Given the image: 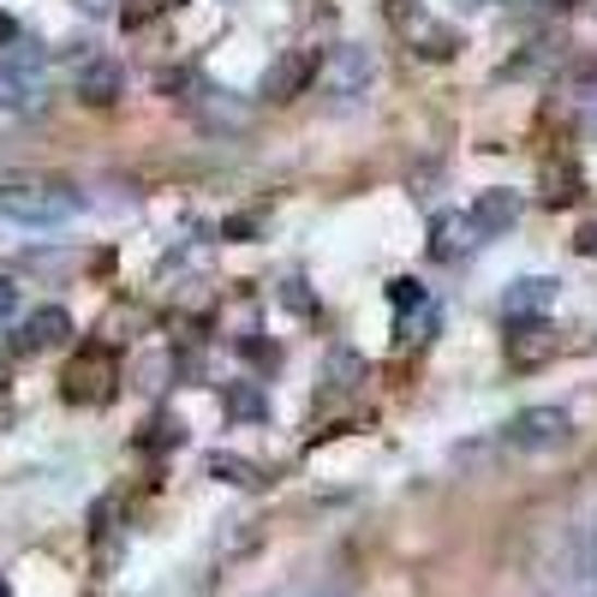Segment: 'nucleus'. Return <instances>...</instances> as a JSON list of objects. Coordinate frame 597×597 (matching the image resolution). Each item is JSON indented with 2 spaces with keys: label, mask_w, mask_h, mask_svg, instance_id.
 <instances>
[{
  "label": "nucleus",
  "mask_w": 597,
  "mask_h": 597,
  "mask_svg": "<svg viewBox=\"0 0 597 597\" xmlns=\"http://www.w3.org/2000/svg\"><path fill=\"white\" fill-rule=\"evenodd\" d=\"M550 299H556V282H550V275H532V282H514V287L502 294V311L520 323V317H538V311H550Z\"/></svg>",
  "instance_id": "nucleus-10"
},
{
  "label": "nucleus",
  "mask_w": 597,
  "mask_h": 597,
  "mask_svg": "<svg viewBox=\"0 0 597 597\" xmlns=\"http://www.w3.org/2000/svg\"><path fill=\"white\" fill-rule=\"evenodd\" d=\"M282 305H294L299 317H311V294H305L299 282H287V287H282Z\"/></svg>",
  "instance_id": "nucleus-18"
},
{
  "label": "nucleus",
  "mask_w": 597,
  "mask_h": 597,
  "mask_svg": "<svg viewBox=\"0 0 597 597\" xmlns=\"http://www.w3.org/2000/svg\"><path fill=\"white\" fill-rule=\"evenodd\" d=\"M317 72H323L329 102H341V108H359V102L371 96V84H377V55H371L365 43H341Z\"/></svg>",
  "instance_id": "nucleus-3"
},
{
  "label": "nucleus",
  "mask_w": 597,
  "mask_h": 597,
  "mask_svg": "<svg viewBox=\"0 0 597 597\" xmlns=\"http://www.w3.org/2000/svg\"><path fill=\"white\" fill-rule=\"evenodd\" d=\"M210 473H222L227 485H258V466H246V461H227V454H215V461H210Z\"/></svg>",
  "instance_id": "nucleus-15"
},
{
  "label": "nucleus",
  "mask_w": 597,
  "mask_h": 597,
  "mask_svg": "<svg viewBox=\"0 0 597 597\" xmlns=\"http://www.w3.org/2000/svg\"><path fill=\"white\" fill-rule=\"evenodd\" d=\"M0 597H12V586H7V580H0Z\"/></svg>",
  "instance_id": "nucleus-22"
},
{
  "label": "nucleus",
  "mask_w": 597,
  "mask_h": 597,
  "mask_svg": "<svg viewBox=\"0 0 597 597\" xmlns=\"http://www.w3.org/2000/svg\"><path fill=\"white\" fill-rule=\"evenodd\" d=\"M0 43H19V31H12V19H0Z\"/></svg>",
  "instance_id": "nucleus-20"
},
{
  "label": "nucleus",
  "mask_w": 597,
  "mask_h": 597,
  "mask_svg": "<svg viewBox=\"0 0 597 597\" xmlns=\"http://www.w3.org/2000/svg\"><path fill=\"white\" fill-rule=\"evenodd\" d=\"M84 210V198L72 186H7L0 192V215L19 227H60Z\"/></svg>",
  "instance_id": "nucleus-1"
},
{
  "label": "nucleus",
  "mask_w": 597,
  "mask_h": 597,
  "mask_svg": "<svg viewBox=\"0 0 597 597\" xmlns=\"http://www.w3.org/2000/svg\"><path fill=\"white\" fill-rule=\"evenodd\" d=\"M556 574L574 597H597V508L580 514L562 538V556H556Z\"/></svg>",
  "instance_id": "nucleus-4"
},
{
  "label": "nucleus",
  "mask_w": 597,
  "mask_h": 597,
  "mask_svg": "<svg viewBox=\"0 0 597 597\" xmlns=\"http://www.w3.org/2000/svg\"><path fill=\"white\" fill-rule=\"evenodd\" d=\"M466 222H473V234H478V239L508 234V227L520 222V192H478V203L466 210Z\"/></svg>",
  "instance_id": "nucleus-8"
},
{
  "label": "nucleus",
  "mask_w": 597,
  "mask_h": 597,
  "mask_svg": "<svg viewBox=\"0 0 597 597\" xmlns=\"http://www.w3.org/2000/svg\"><path fill=\"white\" fill-rule=\"evenodd\" d=\"M108 377H114V365L96 359V353H84V359L67 371V395L72 401H102V395H108Z\"/></svg>",
  "instance_id": "nucleus-12"
},
{
  "label": "nucleus",
  "mask_w": 597,
  "mask_h": 597,
  "mask_svg": "<svg viewBox=\"0 0 597 597\" xmlns=\"http://www.w3.org/2000/svg\"><path fill=\"white\" fill-rule=\"evenodd\" d=\"M389 299H395L401 311H430V299H425V287H418V282H395V287H389Z\"/></svg>",
  "instance_id": "nucleus-16"
},
{
  "label": "nucleus",
  "mask_w": 597,
  "mask_h": 597,
  "mask_svg": "<svg viewBox=\"0 0 597 597\" xmlns=\"http://www.w3.org/2000/svg\"><path fill=\"white\" fill-rule=\"evenodd\" d=\"M19 282H7V275H0V323H12V317H19Z\"/></svg>",
  "instance_id": "nucleus-17"
},
{
  "label": "nucleus",
  "mask_w": 597,
  "mask_h": 597,
  "mask_svg": "<svg viewBox=\"0 0 597 597\" xmlns=\"http://www.w3.org/2000/svg\"><path fill=\"white\" fill-rule=\"evenodd\" d=\"M120 91H126V72L114 67V60H91V67L79 72V96H84V102H96V108L120 102Z\"/></svg>",
  "instance_id": "nucleus-11"
},
{
  "label": "nucleus",
  "mask_w": 597,
  "mask_h": 597,
  "mask_svg": "<svg viewBox=\"0 0 597 597\" xmlns=\"http://www.w3.org/2000/svg\"><path fill=\"white\" fill-rule=\"evenodd\" d=\"M227 413L234 418H263V395L258 389H227Z\"/></svg>",
  "instance_id": "nucleus-14"
},
{
  "label": "nucleus",
  "mask_w": 597,
  "mask_h": 597,
  "mask_svg": "<svg viewBox=\"0 0 597 597\" xmlns=\"http://www.w3.org/2000/svg\"><path fill=\"white\" fill-rule=\"evenodd\" d=\"M574 251H580V258H597V222H592V227H580V234H574Z\"/></svg>",
  "instance_id": "nucleus-19"
},
{
  "label": "nucleus",
  "mask_w": 597,
  "mask_h": 597,
  "mask_svg": "<svg viewBox=\"0 0 597 597\" xmlns=\"http://www.w3.org/2000/svg\"><path fill=\"white\" fill-rule=\"evenodd\" d=\"M317 67H323V55L317 48H294L287 60H275L270 72H263V96L270 102H287V96H299L305 84L317 79Z\"/></svg>",
  "instance_id": "nucleus-6"
},
{
  "label": "nucleus",
  "mask_w": 597,
  "mask_h": 597,
  "mask_svg": "<svg viewBox=\"0 0 597 597\" xmlns=\"http://www.w3.org/2000/svg\"><path fill=\"white\" fill-rule=\"evenodd\" d=\"M72 335V317L60 305H43L36 317H24V329L12 335V353H43V347H60Z\"/></svg>",
  "instance_id": "nucleus-7"
},
{
  "label": "nucleus",
  "mask_w": 597,
  "mask_h": 597,
  "mask_svg": "<svg viewBox=\"0 0 597 597\" xmlns=\"http://www.w3.org/2000/svg\"><path fill=\"white\" fill-rule=\"evenodd\" d=\"M79 7H91V12H102V7H108V0H79Z\"/></svg>",
  "instance_id": "nucleus-21"
},
{
  "label": "nucleus",
  "mask_w": 597,
  "mask_h": 597,
  "mask_svg": "<svg viewBox=\"0 0 597 597\" xmlns=\"http://www.w3.org/2000/svg\"><path fill=\"white\" fill-rule=\"evenodd\" d=\"M502 442L514 454H556L574 442V413L568 406H526L502 425Z\"/></svg>",
  "instance_id": "nucleus-2"
},
{
  "label": "nucleus",
  "mask_w": 597,
  "mask_h": 597,
  "mask_svg": "<svg viewBox=\"0 0 597 597\" xmlns=\"http://www.w3.org/2000/svg\"><path fill=\"white\" fill-rule=\"evenodd\" d=\"M473 246H478V234H473L466 215H437V222H430V258L437 263H461Z\"/></svg>",
  "instance_id": "nucleus-9"
},
{
  "label": "nucleus",
  "mask_w": 597,
  "mask_h": 597,
  "mask_svg": "<svg viewBox=\"0 0 597 597\" xmlns=\"http://www.w3.org/2000/svg\"><path fill=\"white\" fill-rule=\"evenodd\" d=\"M395 31L413 43V55H425V60H454L461 55V31H449L442 19L418 12L413 0H395Z\"/></svg>",
  "instance_id": "nucleus-5"
},
{
  "label": "nucleus",
  "mask_w": 597,
  "mask_h": 597,
  "mask_svg": "<svg viewBox=\"0 0 597 597\" xmlns=\"http://www.w3.org/2000/svg\"><path fill=\"white\" fill-rule=\"evenodd\" d=\"M556 353V335L544 323H514V341H508V359L514 365H544Z\"/></svg>",
  "instance_id": "nucleus-13"
}]
</instances>
